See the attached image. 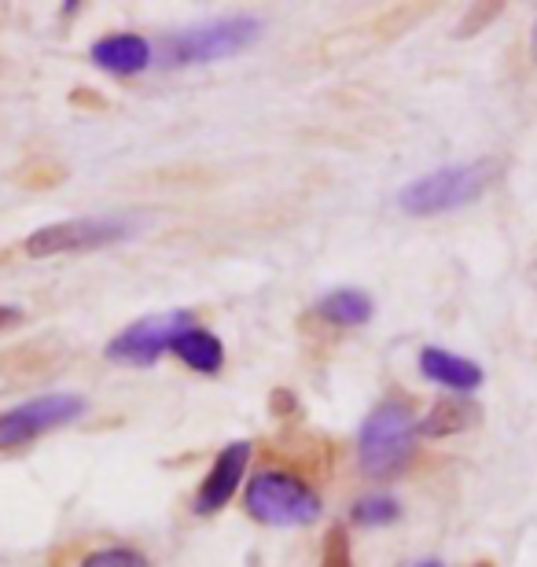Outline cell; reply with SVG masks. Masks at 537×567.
<instances>
[{"label": "cell", "instance_id": "e0dca14e", "mask_svg": "<svg viewBox=\"0 0 537 567\" xmlns=\"http://www.w3.org/2000/svg\"><path fill=\"white\" fill-rule=\"evenodd\" d=\"M22 313L19 306H0V332H4V328H16V324H22Z\"/></svg>", "mask_w": 537, "mask_h": 567}, {"label": "cell", "instance_id": "30bf717a", "mask_svg": "<svg viewBox=\"0 0 537 567\" xmlns=\"http://www.w3.org/2000/svg\"><path fill=\"white\" fill-rule=\"evenodd\" d=\"M89 55L111 74H141L152 63V44L136 33H111V38H100Z\"/></svg>", "mask_w": 537, "mask_h": 567}, {"label": "cell", "instance_id": "52a82bcc", "mask_svg": "<svg viewBox=\"0 0 537 567\" xmlns=\"http://www.w3.org/2000/svg\"><path fill=\"white\" fill-rule=\"evenodd\" d=\"M82 413H85V399L71 391H55V394H41L33 402H22L16 410L0 413V450L27 446V442L78 421Z\"/></svg>", "mask_w": 537, "mask_h": 567}, {"label": "cell", "instance_id": "ba28073f", "mask_svg": "<svg viewBox=\"0 0 537 567\" xmlns=\"http://www.w3.org/2000/svg\"><path fill=\"white\" fill-rule=\"evenodd\" d=\"M250 450H255V446H250L247 439H239V442H228V446L217 453L214 468L207 472V480H203L199 494H196V505H192L199 516H214L217 508L228 505V497L236 494V486H239V480H244V472H247Z\"/></svg>", "mask_w": 537, "mask_h": 567}, {"label": "cell", "instance_id": "2e32d148", "mask_svg": "<svg viewBox=\"0 0 537 567\" xmlns=\"http://www.w3.org/2000/svg\"><path fill=\"white\" fill-rule=\"evenodd\" d=\"M82 567H152L136 549H100Z\"/></svg>", "mask_w": 537, "mask_h": 567}, {"label": "cell", "instance_id": "277c9868", "mask_svg": "<svg viewBox=\"0 0 537 567\" xmlns=\"http://www.w3.org/2000/svg\"><path fill=\"white\" fill-rule=\"evenodd\" d=\"M416 416L405 399H386L369 413L361 427V464L372 475H391L405 464L413 450Z\"/></svg>", "mask_w": 537, "mask_h": 567}, {"label": "cell", "instance_id": "8992f818", "mask_svg": "<svg viewBox=\"0 0 537 567\" xmlns=\"http://www.w3.org/2000/svg\"><path fill=\"white\" fill-rule=\"evenodd\" d=\"M192 328H196V317L188 310L152 313L114 336L107 343V358L118 361V365H155V361L163 358L166 350H174L177 339L192 332Z\"/></svg>", "mask_w": 537, "mask_h": 567}, {"label": "cell", "instance_id": "7a4b0ae2", "mask_svg": "<svg viewBox=\"0 0 537 567\" xmlns=\"http://www.w3.org/2000/svg\"><path fill=\"white\" fill-rule=\"evenodd\" d=\"M247 513L266 527H302L321 516V497L288 472H258L247 483Z\"/></svg>", "mask_w": 537, "mask_h": 567}, {"label": "cell", "instance_id": "9a60e30c", "mask_svg": "<svg viewBox=\"0 0 537 567\" xmlns=\"http://www.w3.org/2000/svg\"><path fill=\"white\" fill-rule=\"evenodd\" d=\"M321 567H353L350 564V538H347V530H342V527L328 530L324 553H321Z\"/></svg>", "mask_w": 537, "mask_h": 567}, {"label": "cell", "instance_id": "5bb4252c", "mask_svg": "<svg viewBox=\"0 0 537 567\" xmlns=\"http://www.w3.org/2000/svg\"><path fill=\"white\" fill-rule=\"evenodd\" d=\"M353 519L364 527H383V524H394L397 519V502L386 494H369L353 505Z\"/></svg>", "mask_w": 537, "mask_h": 567}, {"label": "cell", "instance_id": "6da1fadb", "mask_svg": "<svg viewBox=\"0 0 537 567\" xmlns=\"http://www.w3.org/2000/svg\"><path fill=\"white\" fill-rule=\"evenodd\" d=\"M500 174L497 163H464V166H445L434 169V174L413 181V185L402 188V210L409 214H442V210H456L467 207L472 199H478L483 192L494 185Z\"/></svg>", "mask_w": 537, "mask_h": 567}, {"label": "cell", "instance_id": "8fae6325", "mask_svg": "<svg viewBox=\"0 0 537 567\" xmlns=\"http://www.w3.org/2000/svg\"><path fill=\"white\" fill-rule=\"evenodd\" d=\"M478 405L467 402L464 394H453V399H442L431 405V413L420 421V435L427 439H445V435H456V431H467L475 421H478Z\"/></svg>", "mask_w": 537, "mask_h": 567}, {"label": "cell", "instance_id": "5b68a950", "mask_svg": "<svg viewBox=\"0 0 537 567\" xmlns=\"http://www.w3.org/2000/svg\"><path fill=\"white\" fill-rule=\"evenodd\" d=\"M136 225L118 214H89V218H71L44 225L27 240L30 258H52V255H71V251H96V247L118 244L125 236H133Z\"/></svg>", "mask_w": 537, "mask_h": 567}, {"label": "cell", "instance_id": "ac0fdd59", "mask_svg": "<svg viewBox=\"0 0 537 567\" xmlns=\"http://www.w3.org/2000/svg\"><path fill=\"white\" fill-rule=\"evenodd\" d=\"M291 410H295L291 391H277V394H272V413H291Z\"/></svg>", "mask_w": 537, "mask_h": 567}, {"label": "cell", "instance_id": "4fadbf2b", "mask_svg": "<svg viewBox=\"0 0 537 567\" xmlns=\"http://www.w3.org/2000/svg\"><path fill=\"white\" fill-rule=\"evenodd\" d=\"M321 317H328L331 324H364L372 317V299L358 288H339V291H328L321 302H317Z\"/></svg>", "mask_w": 537, "mask_h": 567}, {"label": "cell", "instance_id": "9c48e42d", "mask_svg": "<svg viewBox=\"0 0 537 567\" xmlns=\"http://www.w3.org/2000/svg\"><path fill=\"white\" fill-rule=\"evenodd\" d=\"M420 369H424L427 380L442 383V388H450L453 394H464V399L483 383V369H478L472 358H461L442 347H427L424 354H420Z\"/></svg>", "mask_w": 537, "mask_h": 567}, {"label": "cell", "instance_id": "7c38bea8", "mask_svg": "<svg viewBox=\"0 0 537 567\" xmlns=\"http://www.w3.org/2000/svg\"><path fill=\"white\" fill-rule=\"evenodd\" d=\"M174 354L185 361L188 369L203 372V377H214V372H221L225 365V347L221 339L210 336L207 328H192L174 343Z\"/></svg>", "mask_w": 537, "mask_h": 567}, {"label": "cell", "instance_id": "d6986e66", "mask_svg": "<svg viewBox=\"0 0 537 567\" xmlns=\"http://www.w3.org/2000/svg\"><path fill=\"white\" fill-rule=\"evenodd\" d=\"M420 567H442V564H434V560H431V564H420Z\"/></svg>", "mask_w": 537, "mask_h": 567}, {"label": "cell", "instance_id": "3957f363", "mask_svg": "<svg viewBox=\"0 0 537 567\" xmlns=\"http://www.w3.org/2000/svg\"><path fill=\"white\" fill-rule=\"evenodd\" d=\"M261 33V19L258 16H225V19H210L199 22L177 38H169L166 44V60L174 66H192V63H214V60H228V55L250 49Z\"/></svg>", "mask_w": 537, "mask_h": 567}]
</instances>
